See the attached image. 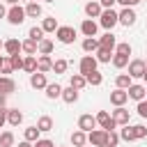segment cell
<instances>
[{
    "label": "cell",
    "instance_id": "obj_1",
    "mask_svg": "<svg viewBox=\"0 0 147 147\" xmlns=\"http://www.w3.org/2000/svg\"><path fill=\"white\" fill-rule=\"evenodd\" d=\"M117 23H119V14H117V11H113V9H103V11H101V16H99V25H101V28H106V30L110 32Z\"/></svg>",
    "mask_w": 147,
    "mask_h": 147
},
{
    "label": "cell",
    "instance_id": "obj_2",
    "mask_svg": "<svg viewBox=\"0 0 147 147\" xmlns=\"http://www.w3.org/2000/svg\"><path fill=\"white\" fill-rule=\"evenodd\" d=\"M87 142H90L92 147H106V142H108V131H103V129L90 131V133H87Z\"/></svg>",
    "mask_w": 147,
    "mask_h": 147
},
{
    "label": "cell",
    "instance_id": "obj_3",
    "mask_svg": "<svg viewBox=\"0 0 147 147\" xmlns=\"http://www.w3.org/2000/svg\"><path fill=\"white\" fill-rule=\"evenodd\" d=\"M55 37H57L60 44H74V41H76V30L69 28V25H60V28L55 30Z\"/></svg>",
    "mask_w": 147,
    "mask_h": 147
},
{
    "label": "cell",
    "instance_id": "obj_4",
    "mask_svg": "<svg viewBox=\"0 0 147 147\" xmlns=\"http://www.w3.org/2000/svg\"><path fill=\"white\" fill-rule=\"evenodd\" d=\"M94 117H96V124H99L103 131H115L117 124H115V119H113V115H110L108 110H99Z\"/></svg>",
    "mask_w": 147,
    "mask_h": 147
},
{
    "label": "cell",
    "instance_id": "obj_5",
    "mask_svg": "<svg viewBox=\"0 0 147 147\" xmlns=\"http://www.w3.org/2000/svg\"><path fill=\"white\" fill-rule=\"evenodd\" d=\"M25 9L23 7H18V5H14V7H9V11H7V21L11 23V25H21L23 21H25Z\"/></svg>",
    "mask_w": 147,
    "mask_h": 147
},
{
    "label": "cell",
    "instance_id": "obj_6",
    "mask_svg": "<svg viewBox=\"0 0 147 147\" xmlns=\"http://www.w3.org/2000/svg\"><path fill=\"white\" fill-rule=\"evenodd\" d=\"M78 129H80V131H85V133L94 131V129H96V117H94V115H90V113L80 115V117H78Z\"/></svg>",
    "mask_w": 147,
    "mask_h": 147
},
{
    "label": "cell",
    "instance_id": "obj_7",
    "mask_svg": "<svg viewBox=\"0 0 147 147\" xmlns=\"http://www.w3.org/2000/svg\"><path fill=\"white\" fill-rule=\"evenodd\" d=\"M78 69H80V74H83V76H87L90 71H96V57H94V55H83V57H80Z\"/></svg>",
    "mask_w": 147,
    "mask_h": 147
},
{
    "label": "cell",
    "instance_id": "obj_8",
    "mask_svg": "<svg viewBox=\"0 0 147 147\" xmlns=\"http://www.w3.org/2000/svg\"><path fill=\"white\" fill-rule=\"evenodd\" d=\"M145 71H147V64L142 60H131L129 62V76L131 78H142Z\"/></svg>",
    "mask_w": 147,
    "mask_h": 147
},
{
    "label": "cell",
    "instance_id": "obj_9",
    "mask_svg": "<svg viewBox=\"0 0 147 147\" xmlns=\"http://www.w3.org/2000/svg\"><path fill=\"white\" fill-rule=\"evenodd\" d=\"M126 94H129V99H133V101H145V96H147V87L133 83V85L126 90Z\"/></svg>",
    "mask_w": 147,
    "mask_h": 147
},
{
    "label": "cell",
    "instance_id": "obj_10",
    "mask_svg": "<svg viewBox=\"0 0 147 147\" xmlns=\"http://www.w3.org/2000/svg\"><path fill=\"white\" fill-rule=\"evenodd\" d=\"M129 117H131V115H129V110H126L124 106H119V108L113 110V119H115L117 126H126V124H129Z\"/></svg>",
    "mask_w": 147,
    "mask_h": 147
},
{
    "label": "cell",
    "instance_id": "obj_11",
    "mask_svg": "<svg viewBox=\"0 0 147 147\" xmlns=\"http://www.w3.org/2000/svg\"><path fill=\"white\" fill-rule=\"evenodd\" d=\"M119 23L126 25V28L136 23V11H133V7H122V11H119Z\"/></svg>",
    "mask_w": 147,
    "mask_h": 147
},
{
    "label": "cell",
    "instance_id": "obj_12",
    "mask_svg": "<svg viewBox=\"0 0 147 147\" xmlns=\"http://www.w3.org/2000/svg\"><path fill=\"white\" fill-rule=\"evenodd\" d=\"M96 30H99V23L92 21V18H85V21L80 23V32H83L85 37H96Z\"/></svg>",
    "mask_w": 147,
    "mask_h": 147
},
{
    "label": "cell",
    "instance_id": "obj_13",
    "mask_svg": "<svg viewBox=\"0 0 147 147\" xmlns=\"http://www.w3.org/2000/svg\"><path fill=\"white\" fill-rule=\"evenodd\" d=\"M129 101V94H126V90H115V92H110V103L115 106V108H119V106H124Z\"/></svg>",
    "mask_w": 147,
    "mask_h": 147
},
{
    "label": "cell",
    "instance_id": "obj_14",
    "mask_svg": "<svg viewBox=\"0 0 147 147\" xmlns=\"http://www.w3.org/2000/svg\"><path fill=\"white\" fill-rule=\"evenodd\" d=\"M30 85H32L34 90H46V85H48V80H46V74H41V71H34V74L30 76Z\"/></svg>",
    "mask_w": 147,
    "mask_h": 147
},
{
    "label": "cell",
    "instance_id": "obj_15",
    "mask_svg": "<svg viewBox=\"0 0 147 147\" xmlns=\"http://www.w3.org/2000/svg\"><path fill=\"white\" fill-rule=\"evenodd\" d=\"M101 11H103V7L99 5V0H94V2H85V14H87L90 18H99Z\"/></svg>",
    "mask_w": 147,
    "mask_h": 147
},
{
    "label": "cell",
    "instance_id": "obj_16",
    "mask_svg": "<svg viewBox=\"0 0 147 147\" xmlns=\"http://www.w3.org/2000/svg\"><path fill=\"white\" fill-rule=\"evenodd\" d=\"M37 71H41V74L53 71V60H51V55H39V57H37Z\"/></svg>",
    "mask_w": 147,
    "mask_h": 147
},
{
    "label": "cell",
    "instance_id": "obj_17",
    "mask_svg": "<svg viewBox=\"0 0 147 147\" xmlns=\"http://www.w3.org/2000/svg\"><path fill=\"white\" fill-rule=\"evenodd\" d=\"M5 51H7V55H16V53L23 51V41H18V39H7V41H5Z\"/></svg>",
    "mask_w": 147,
    "mask_h": 147
},
{
    "label": "cell",
    "instance_id": "obj_18",
    "mask_svg": "<svg viewBox=\"0 0 147 147\" xmlns=\"http://www.w3.org/2000/svg\"><path fill=\"white\" fill-rule=\"evenodd\" d=\"M14 90H16V83H14L9 76H0V92L7 96V94H11Z\"/></svg>",
    "mask_w": 147,
    "mask_h": 147
},
{
    "label": "cell",
    "instance_id": "obj_19",
    "mask_svg": "<svg viewBox=\"0 0 147 147\" xmlns=\"http://www.w3.org/2000/svg\"><path fill=\"white\" fill-rule=\"evenodd\" d=\"M99 46H101V48H108V51H113V48L117 46V39H115V34H113V32H106V34L99 39Z\"/></svg>",
    "mask_w": 147,
    "mask_h": 147
},
{
    "label": "cell",
    "instance_id": "obj_20",
    "mask_svg": "<svg viewBox=\"0 0 147 147\" xmlns=\"http://www.w3.org/2000/svg\"><path fill=\"white\" fill-rule=\"evenodd\" d=\"M23 122V113L18 110V108H11V110H7V124H11V126H18Z\"/></svg>",
    "mask_w": 147,
    "mask_h": 147
},
{
    "label": "cell",
    "instance_id": "obj_21",
    "mask_svg": "<svg viewBox=\"0 0 147 147\" xmlns=\"http://www.w3.org/2000/svg\"><path fill=\"white\" fill-rule=\"evenodd\" d=\"M83 51L85 53H96L99 51V39L96 37H85L83 39Z\"/></svg>",
    "mask_w": 147,
    "mask_h": 147
},
{
    "label": "cell",
    "instance_id": "obj_22",
    "mask_svg": "<svg viewBox=\"0 0 147 147\" xmlns=\"http://www.w3.org/2000/svg\"><path fill=\"white\" fill-rule=\"evenodd\" d=\"M23 71H28L30 76L37 71V55H25L23 57Z\"/></svg>",
    "mask_w": 147,
    "mask_h": 147
},
{
    "label": "cell",
    "instance_id": "obj_23",
    "mask_svg": "<svg viewBox=\"0 0 147 147\" xmlns=\"http://www.w3.org/2000/svg\"><path fill=\"white\" fill-rule=\"evenodd\" d=\"M23 53H28V55H37L39 53V41H34V39H25L23 41Z\"/></svg>",
    "mask_w": 147,
    "mask_h": 147
},
{
    "label": "cell",
    "instance_id": "obj_24",
    "mask_svg": "<svg viewBox=\"0 0 147 147\" xmlns=\"http://www.w3.org/2000/svg\"><path fill=\"white\" fill-rule=\"evenodd\" d=\"M115 85H117L119 90H129V87L133 85V78H131L129 74H119V76L115 78Z\"/></svg>",
    "mask_w": 147,
    "mask_h": 147
},
{
    "label": "cell",
    "instance_id": "obj_25",
    "mask_svg": "<svg viewBox=\"0 0 147 147\" xmlns=\"http://www.w3.org/2000/svg\"><path fill=\"white\" fill-rule=\"evenodd\" d=\"M69 85H71L74 90H78V92H80V90L87 85V80H85V76H83V74H74V76L69 78Z\"/></svg>",
    "mask_w": 147,
    "mask_h": 147
},
{
    "label": "cell",
    "instance_id": "obj_26",
    "mask_svg": "<svg viewBox=\"0 0 147 147\" xmlns=\"http://www.w3.org/2000/svg\"><path fill=\"white\" fill-rule=\"evenodd\" d=\"M62 90H64V87H60L57 83H48V85H46V96H48V99H60V96H62Z\"/></svg>",
    "mask_w": 147,
    "mask_h": 147
},
{
    "label": "cell",
    "instance_id": "obj_27",
    "mask_svg": "<svg viewBox=\"0 0 147 147\" xmlns=\"http://www.w3.org/2000/svg\"><path fill=\"white\" fill-rule=\"evenodd\" d=\"M62 99H64V103H76V101H78V90H74L71 85L64 87V90H62Z\"/></svg>",
    "mask_w": 147,
    "mask_h": 147
},
{
    "label": "cell",
    "instance_id": "obj_28",
    "mask_svg": "<svg viewBox=\"0 0 147 147\" xmlns=\"http://www.w3.org/2000/svg\"><path fill=\"white\" fill-rule=\"evenodd\" d=\"M37 129H39L41 133L51 131V129H53V117H48V115H41V117L37 119Z\"/></svg>",
    "mask_w": 147,
    "mask_h": 147
},
{
    "label": "cell",
    "instance_id": "obj_29",
    "mask_svg": "<svg viewBox=\"0 0 147 147\" xmlns=\"http://www.w3.org/2000/svg\"><path fill=\"white\" fill-rule=\"evenodd\" d=\"M85 142H87V136H85V131H74L71 133V145L74 147H85Z\"/></svg>",
    "mask_w": 147,
    "mask_h": 147
},
{
    "label": "cell",
    "instance_id": "obj_30",
    "mask_svg": "<svg viewBox=\"0 0 147 147\" xmlns=\"http://www.w3.org/2000/svg\"><path fill=\"white\" fill-rule=\"evenodd\" d=\"M39 133H41V131H39L37 126H28V129L23 131V140H28V142H37V140H39Z\"/></svg>",
    "mask_w": 147,
    "mask_h": 147
},
{
    "label": "cell",
    "instance_id": "obj_31",
    "mask_svg": "<svg viewBox=\"0 0 147 147\" xmlns=\"http://www.w3.org/2000/svg\"><path fill=\"white\" fill-rule=\"evenodd\" d=\"M25 14H28L30 18H39V16H41V5H39V2H28Z\"/></svg>",
    "mask_w": 147,
    "mask_h": 147
},
{
    "label": "cell",
    "instance_id": "obj_32",
    "mask_svg": "<svg viewBox=\"0 0 147 147\" xmlns=\"http://www.w3.org/2000/svg\"><path fill=\"white\" fill-rule=\"evenodd\" d=\"M60 25H57V21H55V16H48V18H44L41 21V30L44 32H55Z\"/></svg>",
    "mask_w": 147,
    "mask_h": 147
},
{
    "label": "cell",
    "instance_id": "obj_33",
    "mask_svg": "<svg viewBox=\"0 0 147 147\" xmlns=\"http://www.w3.org/2000/svg\"><path fill=\"white\" fill-rule=\"evenodd\" d=\"M110 60H113V51H108V48H101V46H99V51H96V62L108 64Z\"/></svg>",
    "mask_w": 147,
    "mask_h": 147
},
{
    "label": "cell",
    "instance_id": "obj_34",
    "mask_svg": "<svg viewBox=\"0 0 147 147\" xmlns=\"http://www.w3.org/2000/svg\"><path fill=\"white\" fill-rule=\"evenodd\" d=\"M51 53H53V41L44 37V39L39 41V55H51Z\"/></svg>",
    "mask_w": 147,
    "mask_h": 147
},
{
    "label": "cell",
    "instance_id": "obj_35",
    "mask_svg": "<svg viewBox=\"0 0 147 147\" xmlns=\"http://www.w3.org/2000/svg\"><path fill=\"white\" fill-rule=\"evenodd\" d=\"M113 67H117V69L129 67V55H119V53H115V55H113Z\"/></svg>",
    "mask_w": 147,
    "mask_h": 147
},
{
    "label": "cell",
    "instance_id": "obj_36",
    "mask_svg": "<svg viewBox=\"0 0 147 147\" xmlns=\"http://www.w3.org/2000/svg\"><path fill=\"white\" fill-rule=\"evenodd\" d=\"M85 80H87V85H94V87H96V85L103 83V76H101L99 71H90V74L85 76Z\"/></svg>",
    "mask_w": 147,
    "mask_h": 147
},
{
    "label": "cell",
    "instance_id": "obj_37",
    "mask_svg": "<svg viewBox=\"0 0 147 147\" xmlns=\"http://www.w3.org/2000/svg\"><path fill=\"white\" fill-rule=\"evenodd\" d=\"M28 37L34 39V41H41V39H44V30H41V25H32V28L28 30Z\"/></svg>",
    "mask_w": 147,
    "mask_h": 147
},
{
    "label": "cell",
    "instance_id": "obj_38",
    "mask_svg": "<svg viewBox=\"0 0 147 147\" xmlns=\"http://www.w3.org/2000/svg\"><path fill=\"white\" fill-rule=\"evenodd\" d=\"M119 138H122V140H126V142H131V140H136V133H133V126H129V124H126V126H124V129L119 131Z\"/></svg>",
    "mask_w": 147,
    "mask_h": 147
},
{
    "label": "cell",
    "instance_id": "obj_39",
    "mask_svg": "<svg viewBox=\"0 0 147 147\" xmlns=\"http://www.w3.org/2000/svg\"><path fill=\"white\" fill-rule=\"evenodd\" d=\"M11 145H14V133L11 131L0 133V147H11Z\"/></svg>",
    "mask_w": 147,
    "mask_h": 147
},
{
    "label": "cell",
    "instance_id": "obj_40",
    "mask_svg": "<svg viewBox=\"0 0 147 147\" xmlns=\"http://www.w3.org/2000/svg\"><path fill=\"white\" fill-rule=\"evenodd\" d=\"M67 67H69V62H67L64 57H60V60H55V62H53V71H55V74H64V71H67Z\"/></svg>",
    "mask_w": 147,
    "mask_h": 147
},
{
    "label": "cell",
    "instance_id": "obj_41",
    "mask_svg": "<svg viewBox=\"0 0 147 147\" xmlns=\"http://www.w3.org/2000/svg\"><path fill=\"white\" fill-rule=\"evenodd\" d=\"M115 53H119V55H131V44H129V41L117 44V46H115Z\"/></svg>",
    "mask_w": 147,
    "mask_h": 147
},
{
    "label": "cell",
    "instance_id": "obj_42",
    "mask_svg": "<svg viewBox=\"0 0 147 147\" xmlns=\"http://www.w3.org/2000/svg\"><path fill=\"white\" fill-rule=\"evenodd\" d=\"M133 133H136V140H142V138H147V126L136 124V126H133Z\"/></svg>",
    "mask_w": 147,
    "mask_h": 147
},
{
    "label": "cell",
    "instance_id": "obj_43",
    "mask_svg": "<svg viewBox=\"0 0 147 147\" xmlns=\"http://www.w3.org/2000/svg\"><path fill=\"white\" fill-rule=\"evenodd\" d=\"M9 62H11V67H14V71L16 69H23V57L16 53V55H9Z\"/></svg>",
    "mask_w": 147,
    "mask_h": 147
},
{
    "label": "cell",
    "instance_id": "obj_44",
    "mask_svg": "<svg viewBox=\"0 0 147 147\" xmlns=\"http://www.w3.org/2000/svg\"><path fill=\"white\" fill-rule=\"evenodd\" d=\"M117 142H119V136H117L115 131H108V142H106V147H117Z\"/></svg>",
    "mask_w": 147,
    "mask_h": 147
},
{
    "label": "cell",
    "instance_id": "obj_45",
    "mask_svg": "<svg viewBox=\"0 0 147 147\" xmlns=\"http://www.w3.org/2000/svg\"><path fill=\"white\" fill-rule=\"evenodd\" d=\"M34 147H55V142L48 140V138H39V140L34 142Z\"/></svg>",
    "mask_w": 147,
    "mask_h": 147
},
{
    "label": "cell",
    "instance_id": "obj_46",
    "mask_svg": "<svg viewBox=\"0 0 147 147\" xmlns=\"http://www.w3.org/2000/svg\"><path fill=\"white\" fill-rule=\"evenodd\" d=\"M138 115L147 119V101H138Z\"/></svg>",
    "mask_w": 147,
    "mask_h": 147
},
{
    "label": "cell",
    "instance_id": "obj_47",
    "mask_svg": "<svg viewBox=\"0 0 147 147\" xmlns=\"http://www.w3.org/2000/svg\"><path fill=\"white\" fill-rule=\"evenodd\" d=\"M2 74L7 76V74H14V67H11V62H9V57L2 62Z\"/></svg>",
    "mask_w": 147,
    "mask_h": 147
},
{
    "label": "cell",
    "instance_id": "obj_48",
    "mask_svg": "<svg viewBox=\"0 0 147 147\" xmlns=\"http://www.w3.org/2000/svg\"><path fill=\"white\" fill-rule=\"evenodd\" d=\"M117 0H99V5L103 7V9H113V5H115Z\"/></svg>",
    "mask_w": 147,
    "mask_h": 147
},
{
    "label": "cell",
    "instance_id": "obj_49",
    "mask_svg": "<svg viewBox=\"0 0 147 147\" xmlns=\"http://www.w3.org/2000/svg\"><path fill=\"white\" fill-rule=\"evenodd\" d=\"M5 124H7V110H5V108H0V129H2Z\"/></svg>",
    "mask_w": 147,
    "mask_h": 147
},
{
    "label": "cell",
    "instance_id": "obj_50",
    "mask_svg": "<svg viewBox=\"0 0 147 147\" xmlns=\"http://www.w3.org/2000/svg\"><path fill=\"white\" fill-rule=\"evenodd\" d=\"M7 11H9V9H7L5 5H0V18H7Z\"/></svg>",
    "mask_w": 147,
    "mask_h": 147
},
{
    "label": "cell",
    "instance_id": "obj_51",
    "mask_svg": "<svg viewBox=\"0 0 147 147\" xmlns=\"http://www.w3.org/2000/svg\"><path fill=\"white\" fill-rule=\"evenodd\" d=\"M18 147H34V142H28V140H21Z\"/></svg>",
    "mask_w": 147,
    "mask_h": 147
},
{
    "label": "cell",
    "instance_id": "obj_52",
    "mask_svg": "<svg viewBox=\"0 0 147 147\" xmlns=\"http://www.w3.org/2000/svg\"><path fill=\"white\" fill-rule=\"evenodd\" d=\"M5 99H7V96H5L2 92H0V108H5Z\"/></svg>",
    "mask_w": 147,
    "mask_h": 147
},
{
    "label": "cell",
    "instance_id": "obj_53",
    "mask_svg": "<svg viewBox=\"0 0 147 147\" xmlns=\"http://www.w3.org/2000/svg\"><path fill=\"white\" fill-rule=\"evenodd\" d=\"M117 5H122V7H129V0H117Z\"/></svg>",
    "mask_w": 147,
    "mask_h": 147
},
{
    "label": "cell",
    "instance_id": "obj_54",
    "mask_svg": "<svg viewBox=\"0 0 147 147\" xmlns=\"http://www.w3.org/2000/svg\"><path fill=\"white\" fill-rule=\"evenodd\" d=\"M138 2H140V0H129V7H136Z\"/></svg>",
    "mask_w": 147,
    "mask_h": 147
},
{
    "label": "cell",
    "instance_id": "obj_55",
    "mask_svg": "<svg viewBox=\"0 0 147 147\" xmlns=\"http://www.w3.org/2000/svg\"><path fill=\"white\" fill-rule=\"evenodd\" d=\"M5 2H7V5H11V7H14V5H18V0H5Z\"/></svg>",
    "mask_w": 147,
    "mask_h": 147
},
{
    "label": "cell",
    "instance_id": "obj_56",
    "mask_svg": "<svg viewBox=\"0 0 147 147\" xmlns=\"http://www.w3.org/2000/svg\"><path fill=\"white\" fill-rule=\"evenodd\" d=\"M2 62H5V57H2V55H0V71H2Z\"/></svg>",
    "mask_w": 147,
    "mask_h": 147
},
{
    "label": "cell",
    "instance_id": "obj_57",
    "mask_svg": "<svg viewBox=\"0 0 147 147\" xmlns=\"http://www.w3.org/2000/svg\"><path fill=\"white\" fill-rule=\"evenodd\" d=\"M0 48H5V41H2V39H0Z\"/></svg>",
    "mask_w": 147,
    "mask_h": 147
},
{
    "label": "cell",
    "instance_id": "obj_58",
    "mask_svg": "<svg viewBox=\"0 0 147 147\" xmlns=\"http://www.w3.org/2000/svg\"><path fill=\"white\" fill-rule=\"evenodd\" d=\"M142 78H145V83H147V71H145V76H142Z\"/></svg>",
    "mask_w": 147,
    "mask_h": 147
},
{
    "label": "cell",
    "instance_id": "obj_59",
    "mask_svg": "<svg viewBox=\"0 0 147 147\" xmlns=\"http://www.w3.org/2000/svg\"><path fill=\"white\" fill-rule=\"evenodd\" d=\"M44 2H55V0H44Z\"/></svg>",
    "mask_w": 147,
    "mask_h": 147
},
{
    "label": "cell",
    "instance_id": "obj_60",
    "mask_svg": "<svg viewBox=\"0 0 147 147\" xmlns=\"http://www.w3.org/2000/svg\"><path fill=\"white\" fill-rule=\"evenodd\" d=\"M30 2H37V0H30Z\"/></svg>",
    "mask_w": 147,
    "mask_h": 147
},
{
    "label": "cell",
    "instance_id": "obj_61",
    "mask_svg": "<svg viewBox=\"0 0 147 147\" xmlns=\"http://www.w3.org/2000/svg\"><path fill=\"white\" fill-rule=\"evenodd\" d=\"M87 2H94V0H87Z\"/></svg>",
    "mask_w": 147,
    "mask_h": 147
}]
</instances>
